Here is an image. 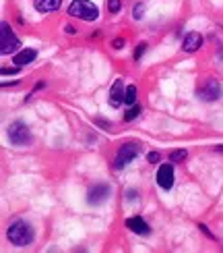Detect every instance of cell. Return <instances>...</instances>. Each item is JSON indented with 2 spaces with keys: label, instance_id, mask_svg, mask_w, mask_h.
<instances>
[{
  "label": "cell",
  "instance_id": "cell-1",
  "mask_svg": "<svg viewBox=\"0 0 223 253\" xmlns=\"http://www.w3.org/2000/svg\"><path fill=\"white\" fill-rule=\"evenodd\" d=\"M8 239L17 247H27L33 241V228L27 222H23V220H17V222L8 226Z\"/></svg>",
  "mask_w": 223,
  "mask_h": 253
},
{
  "label": "cell",
  "instance_id": "cell-2",
  "mask_svg": "<svg viewBox=\"0 0 223 253\" xmlns=\"http://www.w3.org/2000/svg\"><path fill=\"white\" fill-rule=\"evenodd\" d=\"M68 15L83 19V21H95L99 17V10L93 2H89V0H74L68 6Z\"/></svg>",
  "mask_w": 223,
  "mask_h": 253
},
{
  "label": "cell",
  "instance_id": "cell-3",
  "mask_svg": "<svg viewBox=\"0 0 223 253\" xmlns=\"http://www.w3.org/2000/svg\"><path fill=\"white\" fill-rule=\"evenodd\" d=\"M8 139L13 145H27L31 141V131L23 121H15L8 126Z\"/></svg>",
  "mask_w": 223,
  "mask_h": 253
},
{
  "label": "cell",
  "instance_id": "cell-4",
  "mask_svg": "<svg viewBox=\"0 0 223 253\" xmlns=\"http://www.w3.org/2000/svg\"><path fill=\"white\" fill-rule=\"evenodd\" d=\"M139 152H141V147L136 145V143H124L120 150H118V156H116V164H114V168H124L128 162H132L136 156H139Z\"/></svg>",
  "mask_w": 223,
  "mask_h": 253
},
{
  "label": "cell",
  "instance_id": "cell-5",
  "mask_svg": "<svg viewBox=\"0 0 223 253\" xmlns=\"http://www.w3.org/2000/svg\"><path fill=\"white\" fill-rule=\"evenodd\" d=\"M0 38H2V42H0V52L2 54H10V52H17L19 46H21V42L17 40V36L10 31V27L6 23H2V27H0Z\"/></svg>",
  "mask_w": 223,
  "mask_h": 253
},
{
  "label": "cell",
  "instance_id": "cell-6",
  "mask_svg": "<svg viewBox=\"0 0 223 253\" xmlns=\"http://www.w3.org/2000/svg\"><path fill=\"white\" fill-rule=\"evenodd\" d=\"M221 93H223V89H221V83H219L217 79H209L205 85L198 89L200 100H205V102H215V100H219Z\"/></svg>",
  "mask_w": 223,
  "mask_h": 253
},
{
  "label": "cell",
  "instance_id": "cell-7",
  "mask_svg": "<svg viewBox=\"0 0 223 253\" xmlns=\"http://www.w3.org/2000/svg\"><path fill=\"white\" fill-rule=\"evenodd\" d=\"M110 193H112L110 185H105V183H97V185H93V187L89 189V193H87V202H89L91 206H99V204H103L105 199L110 197Z\"/></svg>",
  "mask_w": 223,
  "mask_h": 253
},
{
  "label": "cell",
  "instance_id": "cell-8",
  "mask_svg": "<svg viewBox=\"0 0 223 253\" xmlns=\"http://www.w3.org/2000/svg\"><path fill=\"white\" fill-rule=\"evenodd\" d=\"M157 185L161 189H172L174 185V168L172 164H163L157 170Z\"/></svg>",
  "mask_w": 223,
  "mask_h": 253
},
{
  "label": "cell",
  "instance_id": "cell-9",
  "mask_svg": "<svg viewBox=\"0 0 223 253\" xmlns=\"http://www.w3.org/2000/svg\"><path fill=\"white\" fill-rule=\"evenodd\" d=\"M124 93H126V87H124V81L122 79H116V83L110 89V104L114 108H120L124 104Z\"/></svg>",
  "mask_w": 223,
  "mask_h": 253
},
{
  "label": "cell",
  "instance_id": "cell-10",
  "mask_svg": "<svg viewBox=\"0 0 223 253\" xmlns=\"http://www.w3.org/2000/svg\"><path fill=\"white\" fill-rule=\"evenodd\" d=\"M126 226H128L134 235H149V233H151L149 224L145 222L143 218H139V216H134V218H128V220H126Z\"/></svg>",
  "mask_w": 223,
  "mask_h": 253
},
{
  "label": "cell",
  "instance_id": "cell-11",
  "mask_svg": "<svg viewBox=\"0 0 223 253\" xmlns=\"http://www.w3.org/2000/svg\"><path fill=\"white\" fill-rule=\"evenodd\" d=\"M200 46H203V36L196 34V31H192V34H188L182 42V48L184 52H196Z\"/></svg>",
  "mask_w": 223,
  "mask_h": 253
},
{
  "label": "cell",
  "instance_id": "cell-12",
  "mask_svg": "<svg viewBox=\"0 0 223 253\" xmlns=\"http://www.w3.org/2000/svg\"><path fill=\"white\" fill-rule=\"evenodd\" d=\"M62 4V0H33V6L39 13H52V10H58Z\"/></svg>",
  "mask_w": 223,
  "mask_h": 253
},
{
  "label": "cell",
  "instance_id": "cell-13",
  "mask_svg": "<svg viewBox=\"0 0 223 253\" xmlns=\"http://www.w3.org/2000/svg\"><path fill=\"white\" fill-rule=\"evenodd\" d=\"M35 56H37V52H35V50L25 48V50H21L19 54H15V62H17L19 67H25V65H29V62H33Z\"/></svg>",
  "mask_w": 223,
  "mask_h": 253
},
{
  "label": "cell",
  "instance_id": "cell-14",
  "mask_svg": "<svg viewBox=\"0 0 223 253\" xmlns=\"http://www.w3.org/2000/svg\"><path fill=\"white\" fill-rule=\"evenodd\" d=\"M134 102H136V87L128 85V87H126V93H124V104H126V106H132Z\"/></svg>",
  "mask_w": 223,
  "mask_h": 253
},
{
  "label": "cell",
  "instance_id": "cell-15",
  "mask_svg": "<svg viewBox=\"0 0 223 253\" xmlns=\"http://www.w3.org/2000/svg\"><path fill=\"white\" fill-rule=\"evenodd\" d=\"M139 112H141L139 106H130L128 110H126V114H124V121H126V123H128V121H134L136 117H139Z\"/></svg>",
  "mask_w": 223,
  "mask_h": 253
},
{
  "label": "cell",
  "instance_id": "cell-16",
  "mask_svg": "<svg viewBox=\"0 0 223 253\" xmlns=\"http://www.w3.org/2000/svg\"><path fill=\"white\" fill-rule=\"evenodd\" d=\"M186 156H188V152L186 150H178V152H172V162H184L186 160Z\"/></svg>",
  "mask_w": 223,
  "mask_h": 253
},
{
  "label": "cell",
  "instance_id": "cell-17",
  "mask_svg": "<svg viewBox=\"0 0 223 253\" xmlns=\"http://www.w3.org/2000/svg\"><path fill=\"white\" fill-rule=\"evenodd\" d=\"M108 8H110V13H118L120 10V0H108Z\"/></svg>",
  "mask_w": 223,
  "mask_h": 253
},
{
  "label": "cell",
  "instance_id": "cell-18",
  "mask_svg": "<svg viewBox=\"0 0 223 253\" xmlns=\"http://www.w3.org/2000/svg\"><path fill=\"white\" fill-rule=\"evenodd\" d=\"M143 13H145V6L139 2V4L134 6V13H132V17H134V19H141V17H143Z\"/></svg>",
  "mask_w": 223,
  "mask_h": 253
},
{
  "label": "cell",
  "instance_id": "cell-19",
  "mask_svg": "<svg viewBox=\"0 0 223 253\" xmlns=\"http://www.w3.org/2000/svg\"><path fill=\"white\" fill-rule=\"evenodd\" d=\"M147 52V44H139V48H136V52H134V58L136 60H141V56Z\"/></svg>",
  "mask_w": 223,
  "mask_h": 253
},
{
  "label": "cell",
  "instance_id": "cell-20",
  "mask_svg": "<svg viewBox=\"0 0 223 253\" xmlns=\"http://www.w3.org/2000/svg\"><path fill=\"white\" fill-rule=\"evenodd\" d=\"M147 160L151 162V164H157V162H159V154H157V152H151V154L147 156Z\"/></svg>",
  "mask_w": 223,
  "mask_h": 253
},
{
  "label": "cell",
  "instance_id": "cell-21",
  "mask_svg": "<svg viewBox=\"0 0 223 253\" xmlns=\"http://www.w3.org/2000/svg\"><path fill=\"white\" fill-rule=\"evenodd\" d=\"M19 73V67H13V69H2V75H17Z\"/></svg>",
  "mask_w": 223,
  "mask_h": 253
},
{
  "label": "cell",
  "instance_id": "cell-22",
  "mask_svg": "<svg viewBox=\"0 0 223 253\" xmlns=\"http://www.w3.org/2000/svg\"><path fill=\"white\" fill-rule=\"evenodd\" d=\"M122 46H124V42H122V40H116V42H114V48H116V50H120Z\"/></svg>",
  "mask_w": 223,
  "mask_h": 253
},
{
  "label": "cell",
  "instance_id": "cell-23",
  "mask_svg": "<svg viewBox=\"0 0 223 253\" xmlns=\"http://www.w3.org/2000/svg\"><path fill=\"white\" fill-rule=\"evenodd\" d=\"M217 150H219V152H223V145H219V147H217Z\"/></svg>",
  "mask_w": 223,
  "mask_h": 253
}]
</instances>
